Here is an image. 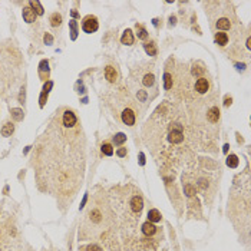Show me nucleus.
Returning <instances> with one entry per match:
<instances>
[{"label":"nucleus","instance_id":"c9c22d12","mask_svg":"<svg viewBox=\"0 0 251 251\" xmlns=\"http://www.w3.org/2000/svg\"><path fill=\"white\" fill-rule=\"evenodd\" d=\"M199 187L203 188V189H205V188L208 187V182H207V181H204V180H201V182H199Z\"/></svg>","mask_w":251,"mask_h":251},{"label":"nucleus","instance_id":"bb28decb","mask_svg":"<svg viewBox=\"0 0 251 251\" xmlns=\"http://www.w3.org/2000/svg\"><path fill=\"white\" fill-rule=\"evenodd\" d=\"M90 218H92V221L99 222V221H101V212H99L98 210L90 211Z\"/></svg>","mask_w":251,"mask_h":251},{"label":"nucleus","instance_id":"473e14b6","mask_svg":"<svg viewBox=\"0 0 251 251\" xmlns=\"http://www.w3.org/2000/svg\"><path fill=\"white\" fill-rule=\"evenodd\" d=\"M86 251H102V248L99 247V245H95V244H92V245H88V247H86Z\"/></svg>","mask_w":251,"mask_h":251},{"label":"nucleus","instance_id":"5701e85b","mask_svg":"<svg viewBox=\"0 0 251 251\" xmlns=\"http://www.w3.org/2000/svg\"><path fill=\"white\" fill-rule=\"evenodd\" d=\"M164 88L165 89L172 88V76H171V73H165L164 75Z\"/></svg>","mask_w":251,"mask_h":251},{"label":"nucleus","instance_id":"4468645a","mask_svg":"<svg viewBox=\"0 0 251 251\" xmlns=\"http://www.w3.org/2000/svg\"><path fill=\"white\" fill-rule=\"evenodd\" d=\"M215 42H217L220 46H225L228 43V36H227V33H222V32L217 33L215 34Z\"/></svg>","mask_w":251,"mask_h":251},{"label":"nucleus","instance_id":"72a5a7b5","mask_svg":"<svg viewBox=\"0 0 251 251\" xmlns=\"http://www.w3.org/2000/svg\"><path fill=\"white\" fill-rule=\"evenodd\" d=\"M126 155V148H121L118 149V157H125Z\"/></svg>","mask_w":251,"mask_h":251},{"label":"nucleus","instance_id":"4be33fe9","mask_svg":"<svg viewBox=\"0 0 251 251\" xmlns=\"http://www.w3.org/2000/svg\"><path fill=\"white\" fill-rule=\"evenodd\" d=\"M125 141H126V135L122 134V132H119V134H116V135L113 136V142H115V145H122Z\"/></svg>","mask_w":251,"mask_h":251},{"label":"nucleus","instance_id":"0eeeda50","mask_svg":"<svg viewBox=\"0 0 251 251\" xmlns=\"http://www.w3.org/2000/svg\"><path fill=\"white\" fill-rule=\"evenodd\" d=\"M207 118H208V121H210V122H212V124L218 122V119H220V109H218L217 106H212V108H210V109H208V112H207Z\"/></svg>","mask_w":251,"mask_h":251},{"label":"nucleus","instance_id":"412c9836","mask_svg":"<svg viewBox=\"0 0 251 251\" xmlns=\"http://www.w3.org/2000/svg\"><path fill=\"white\" fill-rule=\"evenodd\" d=\"M136 34H138L139 39H146L148 38V32L145 30V27L141 26V25H136Z\"/></svg>","mask_w":251,"mask_h":251},{"label":"nucleus","instance_id":"f8f14e48","mask_svg":"<svg viewBox=\"0 0 251 251\" xmlns=\"http://www.w3.org/2000/svg\"><path fill=\"white\" fill-rule=\"evenodd\" d=\"M148 221L149 222H158L161 221V212L158 210H151L148 212Z\"/></svg>","mask_w":251,"mask_h":251},{"label":"nucleus","instance_id":"9b49d317","mask_svg":"<svg viewBox=\"0 0 251 251\" xmlns=\"http://www.w3.org/2000/svg\"><path fill=\"white\" fill-rule=\"evenodd\" d=\"M105 76H106V79H108L109 82H115L116 78H118V73H116V71H115L113 66H106Z\"/></svg>","mask_w":251,"mask_h":251},{"label":"nucleus","instance_id":"9d476101","mask_svg":"<svg viewBox=\"0 0 251 251\" xmlns=\"http://www.w3.org/2000/svg\"><path fill=\"white\" fill-rule=\"evenodd\" d=\"M155 231H157V227L154 225V222H149V221L144 222V225H142V232L145 234V235H154Z\"/></svg>","mask_w":251,"mask_h":251},{"label":"nucleus","instance_id":"ea45409f","mask_svg":"<svg viewBox=\"0 0 251 251\" xmlns=\"http://www.w3.org/2000/svg\"><path fill=\"white\" fill-rule=\"evenodd\" d=\"M228 148H230V145H228V144H225V145H224V149H222V151H224V152H228Z\"/></svg>","mask_w":251,"mask_h":251},{"label":"nucleus","instance_id":"e433bc0d","mask_svg":"<svg viewBox=\"0 0 251 251\" xmlns=\"http://www.w3.org/2000/svg\"><path fill=\"white\" fill-rule=\"evenodd\" d=\"M139 164H141V165L145 164V155H144V154H139Z\"/></svg>","mask_w":251,"mask_h":251},{"label":"nucleus","instance_id":"20e7f679","mask_svg":"<svg viewBox=\"0 0 251 251\" xmlns=\"http://www.w3.org/2000/svg\"><path fill=\"white\" fill-rule=\"evenodd\" d=\"M131 208H132V211H134L135 214H139L141 211H142L144 201H142V198H141L139 195H135V197L131 199Z\"/></svg>","mask_w":251,"mask_h":251},{"label":"nucleus","instance_id":"7c9ffc66","mask_svg":"<svg viewBox=\"0 0 251 251\" xmlns=\"http://www.w3.org/2000/svg\"><path fill=\"white\" fill-rule=\"evenodd\" d=\"M138 98L141 102H145L146 101V92L145 90H138Z\"/></svg>","mask_w":251,"mask_h":251},{"label":"nucleus","instance_id":"dca6fc26","mask_svg":"<svg viewBox=\"0 0 251 251\" xmlns=\"http://www.w3.org/2000/svg\"><path fill=\"white\" fill-rule=\"evenodd\" d=\"M230 27H231V22L228 19H225V17H222V19H220L217 22V29L220 30H228Z\"/></svg>","mask_w":251,"mask_h":251},{"label":"nucleus","instance_id":"6ab92c4d","mask_svg":"<svg viewBox=\"0 0 251 251\" xmlns=\"http://www.w3.org/2000/svg\"><path fill=\"white\" fill-rule=\"evenodd\" d=\"M60 23H62V16H60L59 13H53V15L50 16V25H52L53 27H57V26H60Z\"/></svg>","mask_w":251,"mask_h":251},{"label":"nucleus","instance_id":"393cba45","mask_svg":"<svg viewBox=\"0 0 251 251\" xmlns=\"http://www.w3.org/2000/svg\"><path fill=\"white\" fill-rule=\"evenodd\" d=\"M101 149H102V154L108 155V157H111V155L113 154V148H112V145H111V144H103Z\"/></svg>","mask_w":251,"mask_h":251},{"label":"nucleus","instance_id":"1a4fd4ad","mask_svg":"<svg viewBox=\"0 0 251 251\" xmlns=\"http://www.w3.org/2000/svg\"><path fill=\"white\" fill-rule=\"evenodd\" d=\"M121 42H122V45H132L134 43V34H132V30L126 29L122 33V38H121Z\"/></svg>","mask_w":251,"mask_h":251},{"label":"nucleus","instance_id":"a211bd4d","mask_svg":"<svg viewBox=\"0 0 251 251\" xmlns=\"http://www.w3.org/2000/svg\"><path fill=\"white\" fill-rule=\"evenodd\" d=\"M144 49H145V52L149 55V56H155L157 55V48H155V45L152 43V42H149V43H145L144 45Z\"/></svg>","mask_w":251,"mask_h":251},{"label":"nucleus","instance_id":"f03ea898","mask_svg":"<svg viewBox=\"0 0 251 251\" xmlns=\"http://www.w3.org/2000/svg\"><path fill=\"white\" fill-rule=\"evenodd\" d=\"M122 122L125 125H128V126H132V125L135 124V113H134V111L125 109L124 112H122Z\"/></svg>","mask_w":251,"mask_h":251},{"label":"nucleus","instance_id":"4c0bfd02","mask_svg":"<svg viewBox=\"0 0 251 251\" xmlns=\"http://www.w3.org/2000/svg\"><path fill=\"white\" fill-rule=\"evenodd\" d=\"M175 22H176V17H175V16H171V17H169V25H171V26H174V25H175Z\"/></svg>","mask_w":251,"mask_h":251},{"label":"nucleus","instance_id":"39448f33","mask_svg":"<svg viewBox=\"0 0 251 251\" xmlns=\"http://www.w3.org/2000/svg\"><path fill=\"white\" fill-rule=\"evenodd\" d=\"M168 139H169V142H172V144H181L184 141L182 131L171 129V131H169V135H168Z\"/></svg>","mask_w":251,"mask_h":251},{"label":"nucleus","instance_id":"f704fd0d","mask_svg":"<svg viewBox=\"0 0 251 251\" xmlns=\"http://www.w3.org/2000/svg\"><path fill=\"white\" fill-rule=\"evenodd\" d=\"M19 101H20V103H23V102H25V88H23V89L20 90V95H19Z\"/></svg>","mask_w":251,"mask_h":251},{"label":"nucleus","instance_id":"58836bf2","mask_svg":"<svg viewBox=\"0 0 251 251\" xmlns=\"http://www.w3.org/2000/svg\"><path fill=\"white\" fill-rule=\"evenodd\" d=\"M231 102H232V99H231V98H228V96H227V98H225L224 105H225V106H230V105H231Z\"/></svg>","mask_w":251,"mask_h":251},{"label":"nucleus","instance_id":"f3484780","mask_svg":"<svg viewBox=\"0 0 251 251\" xmlns=\"http://www.w3.org/2000/svg\"><path fill=\"white\" fill-rule=\"evenodd\" d=\"M238 164H240V161H238V157H237V155L231 154L228 158H227V165H228L230 168H237Z\"/></svg>","mask_w":251,"mask_h":251},{"label":"nucleus","instance_id":"ddd939ff","mask_svg":"<svg viewBox=\"0 0 251 251\" xmlns=\"http://www.w3.org/2000/svg\"><path fill=\"white\" fill-rule=\"evenodd\" d=\"M13 132H15V125L11 124V122L4 124L3 128H2V135H3V136H10Z\"/></svg>","mask_w":251,"mask_h":251},{"label":"nucleus","instance_id":"c756f323","mask_svg":"<svg viewBox=\"0 0 251 251\" xmlns=\"http://www.w3.org/2000/svg\"><path fill=\"white\" fill-rule=\"evenodd\" d=\"M43 40H45L46 45H52L53 43V38L50 33H45V38H43Z\"/></svg>","mask_w":251,"mask_h":251},{"label":"nucleus","instance_id":"a878e982","mask_svg":"<svg viewBox=\"0 0 251 251\" xmlns=\"http://www.w3.org/2000/svg\"><path fill=\"white\" fill-rule=\"evenodd\" d=\"M184 191H185V194H187L188 197H192V195H195V187L187 184V185L184 187Z\"/></svg>","mask_w":251,"mask_h":251},{"label":"nucleus","instance_id":"f257e3e1","mask_svg":"<svg viewBox=\"0 0 251 251\" xmlns=\"http://www.w3.org/2000/svg\"><path fill=\"white\" fill-rule=\"evenodd\" d=\"M99 25H98V19L95 16H86L83 19V23H82V29L86 32V33H94L96 32Z\"/></svg>","mask_w":251,"mask_h":251},{"label":"nucleus","instance_id":"423d86ee","mask_svg":"<svg viewBox=\"0 0 251 251\" xmlns=\"http://www.w3.org/2000/svg\"><path fill=\"white\" fill-rule=\"evenodd\" d=\"M208 88H210V83H208V79L205 78H199L197 80V83H195V89L198 90L199 94H205Z\"/></svg>","mask_w":251,"mask_h":251},{"label":"nucleus","instance_id":"79ce46f5","mask_svg":"<svg viewBox=\"0 0 251 251\" xmlns=\"http://www.w3.org/2000/svg\"><path fill=\"white\" fill-rule=\"evenodd\" d=\"M72 16H73V17H78V11H75V10H72Z\"/></svg>","mask_w":251,"mask_h":251},{"label":"nucleus","instance_id":"2f4dec72","mask_svg":"<svg viewBox=\"0 0 251 251\" xmlns=\"http://www.w3.org/2000/svg\"><path fill=\"white\" fill-rule=\"evenodd\" d=\"M203 72H204V69L203 68H199V66H194V68H192V75H201V73H203Z\"/></svg>","mask_w":251,"mask_h":251},{"label":"nucleus","instance_id":"2eb2a0df","mask_svg":"<svg viewBox=\"0 0 251 251\" xmlns=\"http://www.w3.org/2000/svg\"><path fill=\"white\" fill-rule=\"evenodd\" d=\"M29 4H30V7H32V10L36 13V16H38V15H43V7H42V4L39 3L38 0H32Z\"/></svg>","mask_w":251,"mask_h":251},{"label":"nucleus","instance_id":"aec40b11","mask_svg":"<svg viewBox=\"0 0 251 251\" xmlns=\"http://www.w3.org/2000/svg\"><path fill=\"white\" fill-rule=\"evenodd\" d=\"M154 82H155V76L152 75V73H146V75L144 76L142 83L145 85V86H152V85H154Z\"/></svg>","mask_w":251,"mask_h":251},{"label":"nucleus","instance_id":"7ed1b4c3","mask_svg":"<svg viewBox=\"0 0 251 251\" xmlns=\"http://www.w3.org/2000/svg\"><path fill=\"white\" fill-rule=\"evenodd\" d=\"M75 124H76L75 113L72 112V111H65V113H63V125L66 128H72V126H75Z\"/></svg>","mask_w":251,"mask_h":251},{"label":"nucleus","instance_id":"b1692460","mask_svg":"<svg viewBox=\"0 0 251 251\" xmlns=\"http://www.w3.org/2000/svg\"><path fill=\"white\" fill-rule=\"evenodd\" d=\"M11 116H13V118H15L16 121H22V119H23V116H25V115H23V111H22V109H19V108H13V109H11Z\"/></svg>","mask_w":251,"mask_h":251},{"label":"nucleus","instance_id":"cd10ccee","mask_svg":"<svg viewBox=\"0 0 251 251\" xmlns=\"http://www.w3.org/2000/svg\"><path fill=\"white\" fill-rule=\"evenodd\" d=\"M69 26H71V29H72V39H76V33H78V26H76V22H75V20H72V22L69 23Z\"/></svg>","mask_w":251,"mask_h":251},{"label":"nucleus","instance_id":"a19ab883","mask_svg":"<svg viewBox=\"0 0 251 251\" xmlns=\"http://www.w3.org/2000/svg\"><path fill=\"white\" fill-rule=\"evenodd\" d=\"M247 48H248V49L251 48V39H250V38L247 39Z\"/></svg>","mask_w":251,"mask_h":251},{"label":"nucleus","instance_id":"c85d7f7f","mask_svg":"<svg viewBox=\"0 0 251 251\" xmlns=\"http://www.w3.org/2000/svg\"><path fill=\"white\" fill-rule=\"evenodd\" d=\"M39 69H40V72H46V73H48L49 72V62L48 60H42L40 65H39Z\"/></svg>","mask_w":251,"mask_h":251},{"label":"nucleus","instance_id":"6e6552de","mask_svg":"<svg viewBox=\"0 0 251 251\" xmlns=\"http://www.w3.org/2000/svg\"><path fill=\"white\" fill-rule=\"evenodd\" d=\"M23 19L27 23H33L36 20V13L32 10V7H25L23 9Z\"/></svg>","mask_w":251,"mask_h":251}]
</instances>
